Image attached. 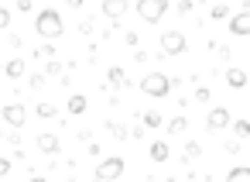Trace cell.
<instances>
[{"instance_id": "cell-15", "label": "cell", "mask_w": 250, "mask_h": 182, "mask_svg": "<svg viewBox=\"0 0 250 182\" xmlns=\"http://www.w3.org/2000/svg\"><path fill=\"white\" fill-rule=\"evenodd\" d=\"M226 182H250V168H243V165L229 168V172H226Z\"/></svg>"}, {"instance_id": "cell-23", "label": "cell", "mask_w": 250, "mask_h": 182, "mask_svg": "<svg viewBox=\"0 0 250 182\" xmlns=\"http://www.w3.org/2000/svg\"><path fill=\"white\" fill-rule=\"evenodd\" d=\"M199 155H202V148H199L195 141H188V144H185V161H188V158H199Z\"/></svg>"}, {"instance_id": "cell-29", "label": "cell", "mask_w": 250, "mask_h": 182, "mask_svg": "<svg viewBox=\"0 0 250 182\" xmlns=\"http://www.w3.org/2000/svg\"><path fill=\"white\" fill-rule=\"evenodd\" d=\"M7 172H11V161H7V158H0V179H4Z\"/></svg>"}, {"instance_id": "cell-24", "label": "cell", "mask_w": 250, "mask_h": 182, "mask_svg": "<svg viewBox=\"0 0 250 182\" xmlns=\"http://www.w3.org/2000/svg\"><path fill=\"white\" fill-rule=\"evenodd\" d=\"M209 96H212L209 86H195V100H199V103H209Z\"/></svg>"}, {"instance_id": "cell-7", "label": "cell", "mask_w": 250, "mask_h": 182, "mask_svg": "<svg viewBox=\"0 0 250 182\" xmlns=\"http://www.w3.org/2000/svg\"><path fill=\"white\" fill-rule=\"evenodd\" d=\"M233 124V117H229V107H212L209 110V117H206V127L216 134V131H226Z\"/></svg>"}, {"instance_id": "cell-6", "label": "cell", "mask_w": 250, "mask_h": 182, "mask_svg": "<svg viewBox=\"0 0 250 182\" xmlns=\"http://www.w3.org/2000/svg\"><path fill=\"white\" fill-rule=\"evenodd\" d=\"M188 48V42H185V35L182 31H165L161 35V55L168 59V55H182Z\"/></svg>"}, {"instance_id": "cell-28", "label": "cell", "mask_w": 250, "mask_h": 182, "mask_svg": "<svg viewBox=\"0 0 250 182\" xmlns=\"http://www.w3.org/2000/svg\"><path fill=\"white\" fill-rule=\"evenodd\" d=\"M223 148H226V151H229V155H236V151H240V141H226V144H223Z\"/></svg>"}, {"instance_id": "cell-27", "label": "cell", "mask_w": 250, "mask_h": 182, "mask_svg": "<svg viewBox=\"0 0 250 182\" xmlns=\"http://www.w3.org/2000/svg\"><path fill=\"white\" fill-rule=\"evenodd\" d=\"M35 55H42V59H48V55H55V48H52V45H42V48H38Z\"/></svg>"}, {"instance_id": "cell-5", "label": "cell", "mask_w": 250, "mask_h": 182, "mask_svg": "<svg viewBox=\"0 0 250 182\" xmlns=\"http://www.w3.org/2000/svg\"><path fill=\"white\" fill-rule=\"evenodd\" d=\"M0 117H4V124L7 127H24L28 124V107L24 103H7V107H0Z\"/></svg>"}, {"instance_id": "cell-11", "label": "cell", "mask_w": 250, "mask_h": 182, "mask_svg": "<svg viewBox=\"0 0 250 182\" xmlns=\"http://www.w3.org/2000/svg\"><path fill=\"white\" fill-rule=\"evenodd\" d=\"M226 86H229V90H243V86H247V72L236 69V66H229V69H226Z\"/></svg>"}, {"instance_id": "cell-22", "label": "cell", "mask_w": 250, "mask_h": 182, "mask_svg": "<svg viewBox=\"0 0 250 182\" xmlns=\"http://www.w3.org/2000/svg\"><path fill=\"white\" fill-rule=\"evenodd\" d=\"M110 134H113L117 141H127V127H124V124H113V120H110Z\"/></svg>"}, {"instance_id": "cell-25", "label": "cell", "mask_w": 250, "mask_h": 182, "mask_svg": "<svg viewBox=\"0 0 250 182\" xmlns=\"http://www.w3.org/2000/svg\"><path fill=\"white\" fill-rule=\"evenodd\" d=\"M7 28H11V11L0 7V31H7Z\"/></svg>"}, {"instance_id": "cell-12", "label": "cell", "mask_w": 250, "mask_h": 182, "mask_svg": "<svg viewBox=\"0 0 250 182\" xmlns=\"http://www.w3.org/2000/svg\"><path fill=\"white\" fill-rule=\"evenodd\" d=\"M86 107H89V100H86L83 93H72V96H69V103H65V110H69L72 117H83V114H86Z\"/></svg>"}, {"instance_id": "cell-13", "label": "cell", "mask_w": 250, "mask_h": 182, "mask_svg": "<svg viewBox=\"0 0 250 182\" xmlns=\"http://www.w3.org/2000/svg\"><path fill=\"white\" fill-rule=\"evenodd\" d=\"M24 72H28V62H24V59H11V62L4 66V76H7V79H21Z\"/></svg>"}, {"instance_id": "cell-20", "label": "cell", "mask_w": 250, "mask_h": 182, "mask_svg": "<svg viewBox=\"0 0 250 182\" xmlns=\"http://www.w3.org/2000/svg\"><path fill=\"white\" fill-rule=\"evenodd\" d=\"M233 134H236V141L250 137V120H233Z\"/></svg>"}, {"instance_id": "cell-9", "label": "cell", "mask_w": 250, "mask_h": 182, "mask_svg": "<svg viewBox=\"0 0 250 182\" xmlns=\"http://www.w3.org/2000/svg\"><path fill=\"white\" fill-rule=\"evenodd\" d=\"M35 144H38V151H42V155H59V148H62L59 134H48V131H45V134H38V137H35Z\"/></svg>"}, {"instance_id": "cell-19", "label": "cell", "mask_w": 250, "mask_h": 182, "mask_svg": "<svg viewBox=\"0 0 250 182\" xmlns=\"http://www.w3.org/2000/svg\"><path fill=\"white\" fill-rule=\"evenodd\" d=\"M141 120H144V127H147V131L161 127V114H158V110H144V117H141Z\"/></svg>"}, {"instance_id": "cell-1", "label": "cell", "mask_w": 250, "mask_h": 182, "mask_svg": "<svg viewBox=\"0 0 250 182\" xmlns=\"http://www.w3.org/2000/svg\"><path fill=\"white\" fill-rule=\"evenodd\" d=\"M35 31H38L45 42H52V38H62V31H65V24H62V14H59V11H52V7H45V11L35 18Z\"/></svg>"}, {"instance_id": "cell-21", "label": "cell", "mask_w": 250, "mask_h": 182, "mask_svg": "<svg viewBox=\"0 0 250 182\" xmlns=\"http://www.w3.org/2000/svg\"><path fill=\"white\" fill-rule=\"evenodd\" d=\"M209 14H212V21H226V18H229V7H226V4H212Z\"/></svg>"}, {"instance_id": "cell-31", "label": "cell", "mask_w": 250, "mask_h": 182, "mask_svg": "<svg viewBox=\"0 0 250 182\" xmlns=\"http://www.w3.org/2000/svg\"><path fill=\"white\" fill-rule=\"evenodd\" d=\"M144 182H158V179H144Z\"/></svg>"}, {"instance_id": "cell-16", "label": "cell", "mask_w": 250, "mask_h": 182, "mask_svg": "<svg viewBox=\"0 0 250 182\" xmlns=\"http://www.w3.org/2000/svg\"><path fill=\"white\" fill-rule=\"evenodd\" d=\"M106 79H110L113 86H127V76H124L120 66H110V69H106Z\"/></svg>"}, {"instance_id": "cell-10", "label": "cell", "mask_w": 250, "mask_h": 182, "mask_svg": "<svg viewBox=\"0 0 250 182\" xmlns=\"http://www.w3.org/2000/svg\"><path fill=\"white\" fill-rule=\"evenodd\" d=\"M100 11H103L110 21H120V18L127 14V4H124V0H103V4H100Z\"/></svg>"}, {"instance_id": "cell-4", "label": "cell", "mask_w": 250, "mask_h": 182, "mask_svg": "<svg viewBox=\"0 0 250 182\" xmlns=\"http://www.w3.org/2000/svg\"><path fill=\"white\" fill-rule=\"evenodd\" d=\"M134 11L141 14V21H147V24H158V21L165 18V11H168V0H141V4H137Z\"/></svg>"}, {"instance_id": "cell-30", "label": "cell", "mask_w": 250, "mask_h": 182, "mask_svg": "<svg viewBox=\"0 0 250 182\" xmlns=\"http://www.w3.org/2000/svg\"><path fill=\"white\" fill-rule=\"evenodd\" d=\"M28 182H45V179H42V175H31V179H28Z\"/></svg>"}, {"instance_id": "cell-14", "label": "cell", "mask_w": 250, "mask_h": 182, "mask_svg": "<svg viewBox=\"0 0 250 182\" xmlns=\"http://www.w3.org/2000/svg\"><path fill=\"white\" fill-rule=\"evenodd\" d=\"M147 155H151V161H168V144L165 141H154L147 148Z\"/></svg>"}, {"instance_id": "cell-2", "label": "cell", "mask_w": 250, "mask_h": 182, "mask_svg": "<svg viewBox=\"0 0 250 182\" xmlns=\"http://www.w3.org/2000/svg\"><path fill=\"white\" fill-rule=\"evenodd\" d=\"M175 83H178V79H171V76H165V72H147V76L141 79V93L161 100V96H168V93L175 90Z\"/></svg>"}, {"instance_id": "cell-17", "label": "cell", "mask_w": 250, "mask_h": 182, "mask_svg": "<svg viewBox=\"0 0 250 182\" xmlns=\"http://www.w3.org/2000/svg\"><path fill=\"white\" fill-rule=\"evenodd\" d=\"M188 131V117H171L168 120V134H185Z\"/></svg>"}, {"instance_id": "cell-18", "label": "cell", "mask_w": 250, "mask_h": 182, "mask_svg": "<svg viewBox=\"0 0 250 182\" xmlns=\"http://www.w3.org/2000/svg\"><path fill=\"white\" fill-rule=\"evenodd\" d=\"M35 114H38V117H45V120H48V117H55V114H59V107H55V103H48V100H42V103H38V107H35Z\"/></svg>"}, {"instance_id": "cell-3", "label": "cell", "mask_w": 250, "mask_h": 182, "mask_svg": "<svg viewBox=\"0 0 250 182\" xmlns=\"http://www.w3.org/2000/svg\"><path fill=\"white\" fill-rule=\"evenodd\" d=\"M124 168H127V161H124L120 155H113V158H103V161L96 165L93 179H96V182H117V179L124 175Z\"/></svg>"}, {"instance_id": "cell-26", "label": "cell", "mask_w": 250, "mask_h": 182, "mask_svg": "<svg viewBox=\"0 0 250 182\" xmlns=\"http://www.w3.org/2000/svg\"><path fill=\"white\" fill-rule=\"evenodd\" d=\"M28 83H31V90H42V86H45V76H42V72H38V76H31V79H28Z\"/></svg>"}, {"instance_id": "cell-8", "label": "cell", "mask_w": 250, "mask_h": 182, "mask_svg": "<svg viewBox=\"0 0 250 182\" xmlns=\"http://www.w3.org/2000/svg\"><path fill=\"white\" fill-rule=\"evenodd\" d=\"M229 35H236V38H247L250 35V14L247 11H240V14L229 18Z\"/></svg>"}]
</instances>
